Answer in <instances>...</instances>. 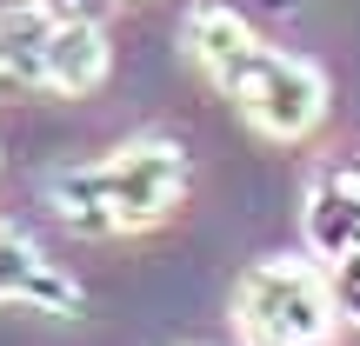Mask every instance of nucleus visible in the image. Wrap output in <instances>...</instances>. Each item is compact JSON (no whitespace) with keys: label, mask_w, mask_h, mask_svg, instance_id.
Segmentation results:
<instances>
[{"label":"nucleus","mask_w":360,"mask_h":346,"mask_svg":"<svg viewBox=\"0 0 360 346\" xmlns=\"http://www.w3.org/2000/svg\"><path fill=\"white\" fill-rule=\"evenodd\" d=\"M327 293H334L340 326H360V246L340 260H327Z\"/></svg>","instance_id":"obj_8"},{"label":"nucleus","mask_w":360,"mask_h":346,"mask_svg":"<svg viewBox=\"0 0 360 346\" xmlns=\"http://www.w3.org/2000/svg\"><path fill=\"white\" fill-rule=\"evenodd\" d=\"M187 53H193V67L240 107V120L254 133L287 140V147L307 140V133H321V120H327V74L314 60H300V53L260 40L254 27H247V13L214 7V0L193 7L187 13Z\"/></svg>","instance_id":"obj_1"},{"label":"nucleus","mask_w":360,"mask_h":346,"mask_svg":"<svg viewBox=\"0 0 360 346\" xmlns=\"http://www.w3.org/2000/svg\"><path fill=\"white\" fill-rule=\"evenodd\" d=\"M187 180H193L187 147L167 140V133H141V140H120L114 154H101V160L53 167L47 173V206L80 240L147 233L187 200Z\"/></svg>","instance_id":"obj_2"},{"label":"nucleus","mask_w":360,"mask_h":346,"mask_svg":"<svg viewBox=\"0 0 360 346\" xmlns=\"http://www.w3.org/2000/svg\"><path fill=\"white\" fill-rule=\"evenodd\" d=\"M0 307H34L47 320H74L87 293L60 260L40 253V240H27L13 220H0Z\"/></svg>","instance_id":"obj_4"},{"label":"nucleus","mask_w":360,"mask_h":346,"mask_svg":"<svg viewBox=\"0 0 360 346\" xmlns=\"http://www.w3.org/2000/svg\"><path fill=\"white\" fill-rule=\"evenodd\" d=\"M114 74V47H107V27L87 20H53V47H47V93L80 100L101 80Z\"/></svg>","instance_id":"obj_6"},{"label":"nucleus","mask_w":360,"mask_h":346,"mask_svg":"<svg viewBox=\"0 0 360 346\" xmlns=\"http://www.w3.org/2000/svg\"><path fill=\"white\" fill-rule=\"evenodd\" d=\"M47 47H53V13L40 0L0 7V87H40L47 93Z\"/></svg>","instance_id":"obj_7"},{"label":"nucleus","mask_w":360,"mask_h":346,"mask_svg":"<svg viewBox=\"0 0 360 346\" xmlns=\"http://www.w3.org/2000/svg\"><path fill=\"white\" fill-rule=\"evenodd\" d=\"M300 233H307L314 260H340L360 246V160L314 173L307 200H300Z\"/></svg>","instance_id":"obj_5"},{"label":"nucleus","mask_w":360,"mask_h":346,"mask_svg":"<svg viewBox=\"0 0 360 346\" xmlns=\"http://www.w3.org/2000/svg\"><path fill=\"white\" fill-rule=\"evenodd\" d=\"M40 7H47L53 20H87V27H107V13H114L120 0H40Z\"/></svg>","instance_id":"obj_9"},{"label":"nucleus","mask_w":360,"mask_h":346,"mask_svg":"<svg viewBox=\"0 0 360 346\" xmlns=\"http://www.w3.org/2000/svg\"><path fill=\"white\" fill-rule=\"evenodd\" d=\"M233 333L247 346H334L340 313L327 267L314 260H260L233 286Z\"/></svg>","instance_id":"obj_3"}]
</instances>
